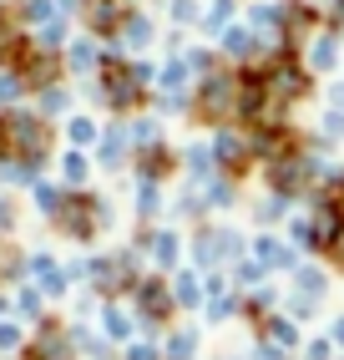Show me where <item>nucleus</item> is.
<instances>
[{
	"mask_svg": "<svg viewBox=\"0 0 344 360\" xmlns=\"http://www.w3.org/2000/svg\"><path fill=\"white\" fill-rule=\"evenodd\" d=\"M228 97H233V86H228V82H208V86H203V112H208V117H223Z\"/></svg>",
	"mask_w": 344,
	"mask_h": 360,
	"instance_id": "1",
	"label": "nucleus"
},
{
	"mask_svg": "<svg viewBox=\"0 0 344 360\" xmlns=\"http://www.w3.org/2000/svg\"><path fill=\"white\" fill-rule=\"evenodd\" d=\"M198 295H203V290H198V279L183 274V279H178V300H183V304H198Z\"/></svg>",
	"mask_w": 344,
	"mask_h": 360,
	"instance_id": "9",
	"label": "nucleus"
},
{
	"mask_svg": "<svg viewBox=\"0 0 344 360\" xmlns=\"http://www.w3.org/2000/svg\"><path fill=\"white\" fill-rule=\"evenodd\" d=\"M152 254H157V264H172V259H178V238H172V233H157V238H152Z\"/></svg>",
	"mask_w": 344,
	"mask_h": 360,
	"instance_id": "5",
	"label": "nucleus"
},
{
	"mask_svg": "<svg viewBox=\"0 0 344 360\" xmlns=\"http://www.w3.org/2000/svg\"><path fill=\"white\" fill-rule=\"evenodd\" d=\"M334 340H339V345H344V320H339V325H334Z\"/></svg>",
	"mask_w": 344,
	"mask_h": 360,
	"instance_id": "20",
	"label": "nucleus"
},
{
	"mask_svg": "<svg viewBox=\"0 0 344 360\" xmlns=\"http://www.w3.org/2000/svg\"><path fill=\"white\" fill-rule=\"evenodd\" d=\"M15 340H20V330L15 325H0V345H15Z\"/></svg>",
	"mask_w": 344,
	"mask_h": 360,
	"instance_id": "18",
	"label": "nucleus"
},
{
	"mask_svg": "<svg viewBox=\"0 0 344 360\" xmlns=\"http://www.w3.org/2000/svg\"><path fill=\"white\" fill-rule=\"evenodd\" d=\"M162 82H167L172 91H178V86H183V61H172V66H167V77H162Z\"/></svg>",
	"mask_w": 344,
	"mask_h": 360,
	"instance_id": "15",
	"label": "nucleus"
},
{
	"mask_svg": "<svg viewBox=\"0 0 344 360\" xmlns=\"http://www.w3.org/2000/svg\"><path fill=\"white\" fill-rule=\"evenodd\" d=\"M334 233H339V219H334V213L324 208V213H319V224H314V238H319V244H329Z\"/></svg>",
	"mask_w": 344,
	"mask_h": 360,
	"instance_id": "7",
	"label": "nucleus"
},
{
	"mask_svg": "<svg viewBox=\"0 0 344 360\" xmlns=\"http://www.w3.org/2000/svg\"><path fill=\"white\" fill-rule=\"evenodd\" d=\"M279 91H284V97H299V91H304V77H299L293 66H284V71H279Z\"/></svg>",
	"mask_w": 344,
	"mask_h": 360,
	"instance_id": "6",
	"label": "nucleus"
},
{
	"mask_svg": "<svg viewBox=\"0 0 344 360\" xmlns=\"http://www.w3.org/2000/svg\"><path fill=\"white\" fill-rule=\"evenodd\" d=\"M15 142H20L26 153H41V148H46V132H41L36 122H26V117H20V122H15Z\"/></svg>",
	"mask_w": 344,
	"mask_h": 360,
	"instance_id": "2",
	"label": "nucleus"
},
{
	"mask_svg": "<svg viewBox=\"0 0 344 360\" xmlns=\"http://www.w3.org/2000/svg\"><path fill=\"white\" fill-rule=\"evenodd\" d=\"M329 61H334V46L324 41V46H319V51H314V66H329Z\"/></svg>",
	"mask_w": 344,
	"mask_h": 360,
	"instance_id": "17",
	"label": "nucleus"
},
{
	"mask_svg": "<svg viewBox=\"0 0 344 360\" xmlns=\"http://www.w3.org/2000/svg\"><path fill=\"white\" fill-rule=\"evenodd\" d=\"M132 360H157V355L147 350V345H137V350H132Z\"/></svg>",
	"mask_w": 344,
	"mask_h": 360,
	"instance_id": "19",
	"label": "nucleus"
},
{
	"mask_svg": "<svg viewBox=\"0 0 344 360\" xmlns=\"http://www.w3.org/2000/svg\"><path fill=\"white\" fill-rule=\"evenodd\" d=\"M274 183L284 188V193H289V188H299V183H304V173H299V162H279V167H274Z\"/></svg>",
	"mask_w": 344,
	"mask_h": 360,
	"instance_id": "3",
	"label": "nucleus"
},
{
	"mask_svg": "<svg viewBox=\"0 0 344 360\" xmlns=\"http://www.w3.org/2000/svg\"><path fill=\"white\" fill-rule=\"evenodd\" d=\"M218 158H243V142L238 137H218Z\"/></svg>",
	"mask_w": 344,
	"mask_h": 360,
	"instance_id": "12",
	"label": "nucleus"
},
{
	"mask_svg": "<svg viewBox=\"0 0 344 360\" xmlns=\"http://www.w3.org/2000/svg\"><path fill=\"white\" fill-rule=\"evenodd\" d=\"M258 259H263V264H293V254H289L284 244H274V238H263V244H258Z\"/></svg>",
	"mask_w": 344,
	"mask_h": 360,
	"instance_id": "4",
	"label": "nucleus"
},
{
	"mask_svg": "<svg viewBox=\"0 0 344 360\" xmlns=\"http://www.w3.org/2000/svg\"><path fill=\"white\" fill-rule=\"evenodd\" d=\"M172 355L187 360V355H192V335H178V340H172Z\"/></svg>",
	"mask_w": 344,
	"mask_h": 360,
	"instance_id": "14",
	"label": "nucleus"
},
{
	"mask_svg": "<svg viewBox=\"0 0 344 360\" xmlns=\"http://www.w3.org/2000/svg\"><path fill=\"white\" fill-rule=\"evenodd\" d=\"M223 46H228V56H243V51H249V31H228Z\"/></svg>",
	"mask_w": 344,
	"mask_h": 360,
	"instance_id": "10",
	"label": "nucleus"
},
{
	"mask_svg": "<svg viewBox=\"0 0 344 360\" xmlns=\"http://www.w3.org/2000/svg\"><path fill=\"white\" fill-rule=\"evenodd\" d=\"M91 132H96L91 122H71V137H77V142H91Z\"/></svg>",
	"mask_w": 344,
	"mask_h": 360,
	"instance_id": "16",
	"label": "nucleus"
},
{
	"mask_svg": "<svg viewBox=\"0 0 344 360\" xmlns=\"http://www.w3.org/2000/svg\"><path fill=\"white\" fill-rule=\"evenodd\" d=\"M81 178H86V162L71 153V158H66V183H81Z\"/></svg>",
	"mask_w": 344,
	"mask_h": 360,
	"instance_id": "11",
	"label": "nucleus"
},
{
	"mask_svg": "<svg viewBox=\"0 0 344 360\" xmlns=\"http://www.w3.org/2000/svg\"><path fill=\"white\" fill-rule=\"evenodd\" d=\"M142 304L152 309V315H167V295H162V284H147V290H142Z\"/></svg>",
	"mask_w": 344,
	"mask_h": 360,
	"instance_id": "8",
	"label": "nucleus"
},
{
	"mask_svg": "<svg viewBox=\"0 0 344 360\" xmlns=\"http://www.w3.org/2000/svg\"><path fill=\"white\" fill-rule=\"evenodd\" d=\"M187 162H192V173H198V178H208V173H213V158H208L203 148H198V153H192Z\"/></svg>",
	"mask_w": 344,
	"mask_h": 360,
	"instance_id": "13",
	"label": "nucleus"
}]
</instances>
